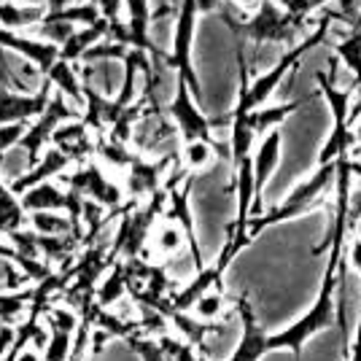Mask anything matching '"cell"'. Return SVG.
Returning a JSON list of instances; mask_svg holds the SVG:
<instances>
[{
  "label": "cell",
  "mask_w": 361,
  "mask_h": 361,
  "mask_svg": "<svg viewBox=\"0 0 361 361\" xmlns=\"http://www.w3.org/2000/svg\"><path fill=\"white\" fill-rule=\"evenodd\" d=\"M27 302H32V291H22V294H0V318L8 321V318L19 316Z\"/></svg>",
  "instance_id": "cell-28"
},
{
  "label": "cell",
  "mask_w": 361,
  "mask_h": 361,
  "mask_svg": "<svg viewBox=\"0 0 361 361\" xmlns=\"http://www.w3.org/2000/svg\"><path fill=\"white\" fill-rule=\"evenodd\" d=\"M127 283H130V275H127V270L121 264H116L114 272L103 281V286L97 288V305L100 307H111L114 302H119L121 294L127 291Z\"/></svg>",
  "instance_id": "cell-21"
},
{
  "label": "cell",
  "mask_w": 361,
  "mask_h": 361,
  "mask_svg": "<svg viewBox=\"0 0 361 361\" xmlns=\"http://www.w3.org/2000/svg\"><path fill=\"white\" fill-rule=\"evenodd\" d=\"M334 57L345 65L348 71L353 73L350 87L361 84V27L348 30L337 44H334Z\"/></svg>",
  "instance_id": "cell-18"
},
{
  "label": "cell",
  "mask_w": 361,
  "mask_h": 361,
  "mask_svg": "<svg viewBox=\"0 0 361 361\" xmlns=\"http://www.w3.org/2000/svg\"><path fill=\"white\" fill-rule=\"evenodd\" d=\"M353 90H356V100L350 103V111H348V124H353V121L361 119V84H356Z\"/></svg>",
  "instance_id": "cell-33"
},
{
  "label": "cell",
  "mask_w": 361,
  "mask_h": 361,
  "mask_svg": "<svg viewBox=\"0 0 361 361\" xmlns=\"http://www.w3.org/2000/svg\"><path fill=\"white\" fill-rule=\"evenodd\" d=\"M0 3H14V0H0Z\"/></svg>",
  "instance_id": "cell-39"
},
{
  "label": "cell",
  "mask_w": 361,
  "mask_h": 361,
  "mask_svg": "<svg viewBox=\"0 0 361 361\" xmlns=\"http://www.w3.org/2000/svg\"><path fill=\"white\" fill-rule=\"evenodd\" d=\"M46 81H49L51 87H57L60 94H65L71 103H75V106H81V103H84V94H81V78H78L75 65L57 60L51 68H49Z\"/></svg>",
  "instance_id": "cell-17"
},
{
  "label": "cell",
  "mask_w": 361,
  "mask_h": 361,
  "mask_svg": "<svg viewBox=\"0 0 361 361\" xmlns=\"http://www.w3.org/2000/svg\"><path fill=\"white\" fill-rule=\"evenodd\" d=\"M27 224H32V229L44 238H62V235H78V226L62 216V213H27Z\"/></svg>",
  "instance_id": "cell-20"
},
{
  "label": "cell",
  "mask_w": 361,
  "mask_h": 361,
  "mask_svg": "<svg viewBox=\"0 0 361 361\" xmlns=\"http://www.w3.org/2000/svg\"><path fill=\"white\" fill-rule=\"evenodd\" d=\"M331 183H334V162L318 167L313 176H307L305 180H300V183L294 186V192H291L281 205H275L270 213H262V216H256V219H248V226H245L248 243L254 240L256 235H262L267 226L283 224V221L297 219L302 213L316 211L318 202H321V195L329 189Z\"/></svg>",
  "instance_id": "cell-1"
},
{
  "label": "cell",
  "mask_w": 361,
  "mask_h": 361,
  "mask_svg": "<svg viewBox=\"0 0 361 361\" xmlns=\"http://www.w3.org/2000/svg\"><path fill=\"white\" fill-rule=\"evenodd\" d=\"M124 340H127V345L140 356V361H170L165 353L159 350L157 340H151V337H146V334H133V331H130Z\"/></svg>",
  "instance_id": "cell-25"
},
{
  "label": "cell",
  "mask_w": 361,
  "mask_h": 361,
  "mask_svg": "<svg viewBox=\"0 0 361 361\" xmlns=\"http://www.w3.org/2000/svg\"><path fill=\"white\" fill-rule=\"evenodd\" d=\"M240 8H254V6H259V0H235Z\"/></svg>",
  "instance_id": "cell-36"
},
{
  "label": "cell",
  "mask_w": 361,
  "mask_h": 361,
  "mask_svg": "<svg viewBox=\"0 0 361 361\" xmlns=\"http://www.w3.org/2000/svg\"><path fill=\"white\" fill-rule=\"evenodd\" d=\"M219 154H224V143H219V140H213V143L192 140V143H183V165L192 173H200V170H208Z\"/></svg>",
  "instance_id": "cell-19"
},
{
  "label": "cell",
  "mask_w": 361,
  "mask_h": 361,
  "mask_svg": "<svg viewBox=\"0 0 361 361\" xmlns=\"http://www.w3.org/2000/svg\"><path fill=\"white\" fill-rule=\"evenodd\" d=\"M94 6H97V11H100V19H106L108 25H114V22H119L124 0H97Z\"/></svg>",
  "instance_id": "cell-30"
},
{
  "label": "cell",
  "mask_w": 361,
  "mask_h": 361,
  "mask_svg": "<svg viewBox=\"0 0 361 361\" xmlns=\"http://www.w3.org/2000/svg\"><path fill=\"white\" fill-rule=\"evenodd\" d=\"M157 345H159V350H162V353H165L170 361H195L197 359L195 348L189 345V343H183V340H178V337L159 334Z\"/></svg>",
  "instance_id": "cell-24"
},
{
  "label": "cell",
  "mask_w": 361,
  "mask_h": 361,
  "mask_svg": "<svg viewBox=\"0 0 361 361\" xmlns=\"http://www.w3.org/2000/svg\"><path fill=\"white\" fill-rule=\"evenodd\" d=\"M353 229H356V240H361V219L356 221V226H353Z\"/></svg>",
  "instance_id": "cell-37"
},
{
  "label": "cell",
  "mask_w": 361,
  "mask_h": 361,
  "mask_svg": "<svg viewBox=\"0 0 361 361\" xmlns=\"http://www.w3.org/2000/svg\"><path fill=\"white\" fill-rule=\"evenodd\" d=\"M51 84L44 81V87L35 94H22V92L0 90V127L8 124H30L32 116H41L51 100Z\"/></svg>",
  "instance_id": "cell-11"
},
{
  "label": "cell",
  "mask_w": 361,
  "mask_h": 361,
  "mask_svg": "<svg viewBox=\"0 0 361 361\" xmlns=\"http://www.w3.org/2000/svg\"><path fill=\"white\" fill-rule=\"evenodd\" d=\"M178 159V154H173V157H159L157 162H146L143 157H137L130 162V176H127V195L137 200V197H154L157 192H162L159 186H162V173H165L170 162H176Z\"/></svg>",
  "instance_id": "cell-12"
},
{
  "label": "cell",
  "mask_w": 361,
  "mask_h": 361,
  "mask_svg": "<svg viewBox=\"0 0 361 361\" xmlns=\"http://www.w3.org/2000/svg\"><path fill=\"white\" fill-rule=\"evenodd\" d=\"M229 25L235 30V38H240L243 44L251 41L256 46L264 44H286L288 49L294 46L297 35H307L305 27H300L291 16L281 8L278 0H259V8L251 19L245 22H235L229 16Z\"/></svg>",
  "instance_id": "cell-3"
},
{
  "label": "cell",
  "mask_w": 361,
  "mask_h": 361,
  "mask_svg": "<svg viewBox=\"0 0 361 361\" xmlns=\"http://www.w3.org/2000/svg\"><path fill=\"white\" fill-rule=\"evenodd\" d=\"M195 361H211V359H208V356H197Z\"/></svg>",
  "instance_id": "cell-38"
},
{
  "label": "cell",
  "mask_w": 361,
  "mask_h": 361,
  "mask_svg": "<svg viewBox=\"0 0 361 361\" xmlns=\"http://www.w3.org/2000/svg\"><path fill=\"white\" fill-rule=\"evenodd\" d=\"M310 100L305 97V100H297V103H283V106H262L251 111V114H245V121H248V127L254 130V135H264V133H270V130H278L283 121L288 119V114H294V111H300L302 106H307Z\"/></svg>",
  "instance_id": "cell-16"
},
{
  "label": "cell",
  "mask_w": 361,
  "mask_h": 361,
  "mask_svg": "<svg viewBox=\"0 0 361 361\" xmlns=\"http://www.w3.org/2000/svg\"><path fill=\"white\" fill-rule=\"evenodd\" d=\"M197 313L200 321H216V318L221 316V310H224V291H208V294H202L200 300L195 302V307H192Z\"/></svg>",
  "instance_id": "cell-23"
},
{
  "label": "cell",
  "mask_w": 361,
  "mask_h": 361,
  "mask_svg": "<svg viewBox=\"0 0 361 361\" xmlns=\"http://www.w3.org/2000/svg\"><path fill=\"white\" fill-rule=\"evenodd\" d=\"M65 180H68V186L73 189L75 195H81L84 200H90L100 208H119L121 200H124L121 189L100 170L97 162H84Z\"/></svg>",
  "instance_id": "cell-8"
},
{
  "label": "cell",
  "mask_w": 361,
  "mask_h": 361,
  "mask_svg": "<svg viewBox=\"0 0 361 361\" xmlns=\"http://www.w3.org/2000/svg\"><path fill=\"white\" fill-rule=\"evenodd\" d=\"M68 165H71V159H68L60 149H54V146H51L49 151H44V154H41L38 165L30 167L27 173H22L19 178L11 180V183H8V189H11V195H14V197H22L27 189L38 186V183H44V180H49L51 176H60Z\"/></svg>",
  "instance_id": "cell-13"
},
{
  "label": "cell",
  "mask_w": 361,
  "mask_h": 361,
  "mask_svg": "<svg viewBox=\"0 0 361 361\" xmlns=\"http://www.w3.org/2000/svg\"><path fill=\"white\" fill-rule=\"evenodd\" d=\"M235 307H238V316H240L243 331L238 345L232 350V356L226 361H262L270 353V334L262 329V324L256 321L254 307L248 297H235Z\"/></svg>",
  "instance_id": "cell-9"
},
{
  "label": "cell",
  "mask_w": 361,
  "mask_h": 361,
  "mask_svg": "<svg viewBox=\"0 0 361 361\" xmlns=\"http://www.w3.org/2000/svg\"><path fill=\"white\" fill-rule=\"evenodd\" d=\"M359 219H361V186L356 192H350V202H348V229H353Z\"/></svg>",
  "instance_id": "cell-31"
},
{
  "label": "cell",
  "mask_w": 361,
  "mask_h": 361,
  "mask_svg": "<svg viewBox=\"0 0 361 361\" xmlns=\"http://www.w3.org/2000/svg\"><path fill=\"white\" fill-rule=\"evenodd\" d=\"M337 3H340V8L331 11L334 22H345L348 27H350V14H353V6H356L359 0H337Z\"/></svg>",
  "instance_id": "cell-32"
},
{
  "label": "cell",
  "mask_w": 361,
  "mask_h": 361,
  "mask_svg": "<svg viewBox=\"0 0 361 361\" xmlns=\"http://www.w3.org/2000/svg\"><path fill=\"white\" fill-rule=\"evenodd\" d=\"M348 256H350V267L361 275V240H353L348 245ZM348 361H361V307H359V326H356V337H353V348L348 353Z\"/></svg>",
  "instance_id": "cell-26"
},
{
  "label": "cell",
  "mask_w": 361,
  "mask_h": 361,
  "mask_svg": "<svg viewBox=\"0 0 361 361\" xmlns=\"http://www.w3.org/2000/svg\"><path fill=\"white\" fill-rule=\"evenodd\" d=\"M165 116L178 130V135L183 137V143H192V140H208L213 143V130L216 127H229V114L224 119H213L205 116L200 106H197L195 94L189 92V87L183 84V78L176 75V92L170 97V103L165 106Z\"/></svg>",
  "instance_id": "cell-5"
},
{
  "label": "cell",
  "mask_w": 361,
  "mask_h": 361,
  "mask_svg": "<svg viewBox=\"0 0 361 361\" xmlns=\"http://www.w3.org/2000/svg\"><path fill=\"white\" fill-rule=\"evenodd\" d=\"M221 3H224V0H195V6H197V11H200V14H213Z\"/></svg>",
  "instance_id": "cell-34"
},
{
  "label": "cell",
  "mask_w": 361,
  "mask_h": 361,
  "mask_svg": "<svg viewBox=\"0 0 361 361\" xmlns=\"http://www.w3.org/2000/svg\"><path fill=\"white\" fill-rule=\"evenodd\" d=\"M224 3H229V0H224Z\"/></svg>",
  "instance_id": "cell-40"
},
{
  "label": "cell",
  "mask_w": 361,
  "mask_h": 361,
  "mask_svg": "<svg viewBox=\"0 0 361 361\" xmlns=\"http://www.w3.org/2000/svg\"><path fill=\"white\" fill-rule=\"evenodd\" d=\"M281 149H283V133L281 130H270V133L262 135V143L256 146V154L251 157V173H254V208H251V219L264 213L262 195H264V186L272 178L278 162H281Z\"/></svg>",
  "instance_id": "cell-10"
},
{
  "label": "cell",
  "mask_w": 361,
  "mask_h": 361,
  "mask_svg": "<svg viewBox=\"0 0 361 361\" xmlns=\"http://www.w3.org/2000/svg\"><path fill=\"white\" fill-rule=\"evenodd\" d=\"M19 202H22L25 213H38V211L60 213V211H65L68 213V219H71L75 226H78V219H81V213H84V197L75 195L73 189L62 192L60 186L51 183V180H44V183H38V186L27 189L25 195L19 197Z\"/></svg>",
  "instance_id": "cell-7"
},
{
  "label": "cell",
  "mask_w": 361,
  "mask_h": 361,
  "mask_svg": "<svg viewBox=\"0 0 361 361\" xmlns=\"http://www.w3.org/2000/svg\"><path fill=\"white\" fill-rule=\"evenodd\" d=\"M197 11L195 0H180L178 14L173 22V32H170V51H165V65L173 73L183 78V84L195 94V100L202 97V87L192 65V46H195V30H197Z\"/></svg>",
  "instance_id": "cell-4"
},
{
  "label": "cell",
  "mask_w": 361,
  "mask_h": 361,
  "mask_svg": "<svg viewBox=\"0 0 361 361\" xmlns=\"http://www.w3.org/2000/svg\"><path fill=\"white\" fill-rule=\"evenodd\" d=\"M71 119H78V111L65 100V94H60V92L51 94L46 111L38 116L35 124H30V127L25 130V135L19 137L14 146V149L22 154L27 170L38 165V159H41V154H44V146L51 143V133H54L60 124H65V121H71Z\"/></svg>",
  "instance_id": "cell-6"
},
{
  "label": "cell",
  "mask_w": 361,
  "mask_h": 361,
  "mask_svg": "<svg viewBox=\"0 0 361 361\" xmlns=\"http://www.w3.org/2000/svg\"><path fill=\"white\" fill-rule=\"evenodd\" d=\"M30 124H8V127H0V165H3V157H6V151L14 149L16 140L25 135V130H27Z\"/></svg>",
  "instance_id": "cell-29"
},
{
  "label": "cell",
  "mask_w": 361,
  "mask_h": 361,
  "mask_svg": "<svg viewBox=\"0 0 361 361\" xmlns=\"http://www.w3.org/2000/svg\"><path fill=\"white\" fill-rule=\"evenodd\" d=\"M316 81H318V92L324 94L331 116H334L329 137L324 140V146L318 151V167H324V165L337 162V159H343V157H348V151L356 146L353 130H350V124H348V111H350V103H353V87L340 90L337 81L329 78V73H324V71L316 73Z\"/></svg>",
  "instance_id": "cell-2"
},
{
  "label": "cell",
  "mask_w": 361,
  "mask_h": 361,
  "mask_svg": "<svg viewBox=\"0 0 361 361\" xmlns=\"http://www.w3.org/2000/svg\"><path fill=\"white\" fill-rule=\"evenodd\" d=\"M278 3L300 27L310 30V16L316 14L318 8H324L326 3H331V0H278Z\"/></svg>",
  "instance_id": "cell-22"
},
{
  "label": "cell",
  "mask_w": 361,
  "mask_h": 361,
  "mask_svg": "<svg viewBox=\"0 0 361 361\" xmlns=\"http://www.w3.org/2000/svg\"><path fill=\"white\" fill-rule=\"evenodd\" d=\"M183 243H186V238H183V232H180L173 221L165 226H159V232H157V248H159L162 254H176V251H180Z\"/></svg>",
  "instance_id": "cell-27"
},
{
  "label": "cell",
  "mask_w": 361,
  "mask_h": 361,
  "mask_svg": "<svg viewBox=\"0 0 361 361\" xmlns=\"http://www.w3.org/2000/svg\"><path fill=\"white\" fill-rule=\"evenodd\" d=\"M49 326H51V340L46 343L44 361H68L71 359V337L75 329V316L68 310H49Z\"/></svg>",
  "instance_id": "cell-14"
},
{
  "label": "cell",
  "mask_w": 361,
  "mask_h": 361,
  "mask_svg": "<svg viewBox=\"0 0 361 361\" xmlns=\"http://www.w3.org/2000/svg\"><path fill=\"white\" fill-rule=\"evenodd\" d=\"M350 130H353V137H356V143H361V119L353 121V124H350Z\"/></svg>",
  "instance_id": "cell-35"
},
{
  "label": "cell",
  "mask_w": 361,
  "mask_h": 361,
  "mask_svg": "<svg viewBox=\"0 0 361 361\" xmlns=\"http://www.w3.org/2000/svg\"><path fill=\"white\" fill-rule=\"evenodd\" d=\"M108 35V22L106 19H97L94 25H87L84 30H73V35L60 46V60L62 62H81V57L90 51L94 44H100Z\"/></svg>",
  "instance_id": "cell-15"
}]
</instances>
